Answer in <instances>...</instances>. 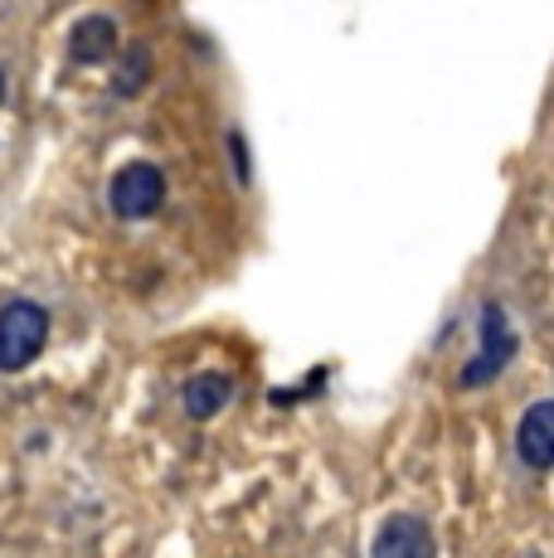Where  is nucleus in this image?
<instances>
[{
	"label": "nucleus",
	"mask_w": 554,
	"mask_h": 558,
	"mask_svg": "<svg viewBox=\"0 0 554 558\" xmlns=\"http://www.w3.org/2000/svg\"><path fill=\"white\" fill-rule=\"evenodd\" d=\"M49 340V311L29 296L0 306V374H20L39 360Z\"/></svg>",
	"instance_id": "nucleus-1"
},
{
	"label": "nucleus",
	"mask_w": 554,
	"mask_h": 558,
	"mask_svg": "<svg viewBox=\"0 0 554 558\" xmlns=\"http://www.w3.org/2000/svg\"><path fill=\"white\" fill-rule=\"evenodd\" d=\"M516 350H520V340H516V330H510L506 311H501V302H486L482 306V345H477V360L462 364L457 384H462V389H486L492 379L506 374V364L516 360Z\"/></svg>",
	"instance_id": "nucleus-2"
},
{
	"label": "nucleus",
	"mask_w": 554,
	"mask_h": 558,
	"mask_svg": "<svg viewBox=\"0 0 554 558\" xmlns=\"http://www.w3.org/2000/svg\"><path fill=\"white\" fill-rule=\"evenodd\" d=\"M108 204L117 219H152L166 204V175L152 166V160H132L112 175L108 185Z\"/></svg>",
	"instance_id": "nucleus-3"
},
{
	"label": "nucleus",
	"mask_w": 554,
	"mask_h": 558,
	"mask_svg": "<svg viewBox=\"0 0 554 558\" xmlns=\"http://www.w3.org/2000/svg\"><path fill=\"white\" fill-rule=\"evenodd\" d=\"M370 558H433V530L423 514H389L375 530V544H370Z\"/></svg>",
	"instance_id": "nucleus-4"
},
{
	"label": "nucleus",
	"mask_w": 554,
	"mask_h": 558,
	"mask_svg": "<svg viewBox=\"0 0 554 558\" xmlns=\"http://www.w3.org/2000/svg\"><path fill=\"white\" fill-rule=\"evenodd\" d=\"M516 452L530 471H550V461H554V403L550 399H535L526 408V417L516 427Z\"/></svg>",
	"instance_id": "nucleus-5"
},
{
	"label": "nucleus",
	"mask_w": 554,
	"mask_h": 558,
	"mask_svg": "<svg viewBox=\"0 0 554 558\" xmlns=\"http://www.w3.org/2000/svg\"><path fill=\"white\" fill-rule=\"evenodd\" d=\"M73 63H103L117 53V20L112 15H83L69 39Z\"/></svg>",
	"instance_id": "nucleus-6"
},
{
	"label": "nucleus",
	"mask_w": 554,
	"mask_h": 558,
	"mask_svg": "<svg viewBox=\"0 0 554 558\" xmlns=\"http://www.w3.org/2000/svg\"><path fill=\"white\" fill-rule=\"evenodd\" d=\"M229 399H233V379H229V374H195V379L185 384V413L195 417V423L215 417Z\"/></svg>",
	"instance_id": "nucleus-7"
},
{
	"label": "nucleus",
	"mask_w": 554,
	"mask_h": 558,
	"mask_svg": "<svg viewBox=\"0 0 554 558\" xmlns=\"http://www.w3.org/2000/svg\"><path fill=\"white\" fill-rule=\"evenodd\" d=\"M132 69H122V73H117V83H112V88L117 93H122V98H132V93H142V83H146V73H152V53H146L142 45H136L132 49Z\"/></svg>",
	"instance_id": "nucleus-8"
},
{
	"label": "nucleus",
	"mask_w": 554,
	"mask_h": 558,
	"mask_svg": "<svg viewBox=\"0 0 554 558\" xmlns=\"http://www.w3.org/2000/svg\"><path fill=\"white\" fill-rule=\"evenodd\" d=\"M0 102H5V69H0Z\"/></svg>",
	"instance_id": "nucleus-9"
}]
</instances>
